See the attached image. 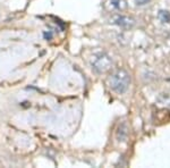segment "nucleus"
<instances>
[{
    "mask_svg": "<svg viewBox=\"0 0 170 168\" xmlns=\"http://www.w3.org/2000/svg\"><path fill=\"white\" fill-rule=\"evenodd\" d=\"M109 86L118 94H123L127 91L130 84V75L125 69H117L108 78Z\"/></svg>",
    "mask_w": 170,
    "mask_h": 168,
    "instance_id": "f257e3e1",
    "label": "nucleus"
},
{
    "mask_svg": "<svg viewBox=\"0 0 170 168\" xmlns=\"http://www.w3.org/2000/svg\"><path fill=\"white\" fill-rule=\"evenodd\" d=\"M91 66L92 69L98 74L107 73L112 67V60L111 58L105 52L95 53L91 59Z\"/></svg>",
    "mask_w": 170,
    "mask_h": 168,
    "instance_id": "f03ea898",
    "label": "nucleus"
},
{
    "mask_svg": "<svg viewBox=\"0 0 170 168\" xmlns=\"http://www.w3.org/2000/svg\"><path fill=\"white\" fill-rule=\"evenodd\" d=\"M110 23L111 24H115V25H118L123 29H130L135 25V20L129 17V16H124V15H114L111 16L110 18Z\"/></svg>",
    "mask_w": 170,
    "mask_h": 168,
    "instance_id": "7ed1b4c3",
    "label": "nucleus"
},
{
    "mask_svg": "<svg viewBox=\"0 0 170 168\" xmlns=\"http://www.w3.org/2000/svg\"><path fill=\"white\" fill-rule=\"evenodd\" d=\"M128 136V127L126 124H121L118 126L117 132H116V137L119 142H125Z\"/></svg>",
    "mask_w": 170,
    "mask_h": 168,
    "instance_id": "20e7f679",
    "label": "nucleus"
},
{
    "mask_svg": "<svg viewBox=\"0 0 170 168\" xmlns=\"http://www.w3.org/2000/svg\"><path fill=\"white\" fill-rule=\"evenodd\" d=\"M109 5L111 8L116 10H125L127 8V1L126 0H109Z\"/></svg>",
    "mask_w": 170,
    "mask_h": 168,
    "instance_id": "39448f33",
    "label": "nucleus"
},
{
    "mask_svg": "<svg viewBox=\"0 0 170 168\" xmlns=\"http://www.w3.org/2000/svg\"><path fill=\"white\" fill-rule=\"evenodd\" d=\"M158 101L160 104H162L166 107H169L170 108V92H166V93H162L158 98Z\"/></svg>",
    "mask_w": 170,
    "mask_h": 168,
    "instance_id": "423d86ee",
    "label": "nucleus"
},
{
    "mask_svg": "<svg viewBox=\"0 0 170 168\" xmlns=\"http://www.w3.org/2000/svg\"><path fill=\"white\" fill-rule=\"evenodd\" d=\"M159 20L162 23H169L170 22V13L167 10H160L159 11Z\"/></svg>",
    "mask_w": 170,
    "mask_h": 168,
    "instance_id": "0eeeda50",
    "label": "nucleus"
},
{
    "mask_svg": "<svg viewBox=\"0 0 170 168\" xmlns=\"http://www.w3.org/2000/svg\"><path fill=\"white\" fill-rule=\"evenodd\" d=\"M134 1H135V4L137 6H144V5H146V4L150 2V0H134Z\"/></svg>",
    "mask_w": 170,
    "mask_h": 168,
    "instance_id": "6e6552de",
    "label": "nucleus"
},
{
    "mask_svg": "<svg viewBox=\"0 0 170 168\" xmlns=\"http://www.w3.org/2000/svg\"><path fill=\"white\" fill-rule=\"evenodd\" d=\"M44 38L45 39H50L51 38V33H44Z\"/></svg>",
    "mask_w": 170,
    "mask_h": 168,
    "instance_id": "1a4fd4ad",
    "label": "nucleus"
}]
</instances>
